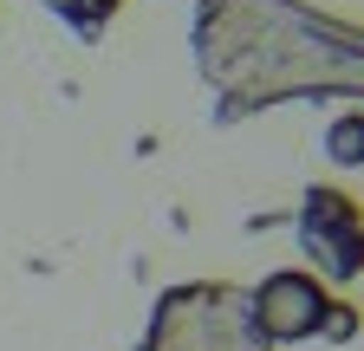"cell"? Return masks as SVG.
<instances>
[{"mask_svg":"<svg viewBox=\"0 0 364 351\" xmlns=\"http://www.w3.org/2000/svg\"><path fill=\"white\" fill-rule=\"evenodd\" d=\"M247 306H254V325H260V338H267V351L273 345H306V338H332V345H345V338H358V306H345L318 274H306V267H273L260 286H247Z\"/></svg>","mask_w":364,"mask_h":351,"instance_id":"3","label":"cell"},{"mask_svg":"<svg viewBox=\"0 0 364 351\" xmlns=\"http://www.w3.org/2000/svg\"><path fill=\"white\" fill-rule=\"evenodd\" d=\"M46 14H53L72 39H85V46H98V39L111 33V20H117V7L124 0H39Z\"/></svg>","mask_w":364,"mask_h":351,"instance_id":"5","label":"cell"},{"mask_svg":"<svg viewBox=\"0 0 364 351\" xmlns=\"http://www.w3.org/2000/svg\"><path fill=\"white\" fill-rule=\"evenodd\" d=\"M136 351H267L247 286L235 280H182L163 286Z\"/></svg>","mask_w":364,"mask_h":351,"instance_id":"2","label":"cell"},{"mask_svg":"<svg viewBox=\"0 0 364 351\" xmlns=\"http://www.w3.org/2000/svg\"><path fill=\"white\" fill-rule=\"evenodd\" d=\"M189 53L215 98V130L280 104H364V20L326 14L318 0H196Z\"/></svg>","mask_w":364,"mask_h":351,"instance_id":"1","label":"cell"},{"mask_svg":"<svg viewBox=\"0 0 364 351\" xmlns=\"http://www.w3.org/2000/svg\"><path fill=\"white\" fill-rule=\"evenodd\" d=\"M293 228H299V247H306L312 274L326 280V286H351V280L364 274V208H358L345 189L306 183Z\"/></svg>","mask_w":364,"mask_h":351,"instance_id":"4","label":"cell"},{"mask_svg":"<svg viewBox=\"0 0 364 351\" xmlns=\"http://www.w3.org/2000/svg\"><path fill=\"white\" fill-rule=\"evenodd\" d=\"M326 156L338 169H364V111H345L326 124Z\"/></svg>","mask_w":364,"mask_h":351,"instance_id":"6","label":"cell"}]
</instances>
